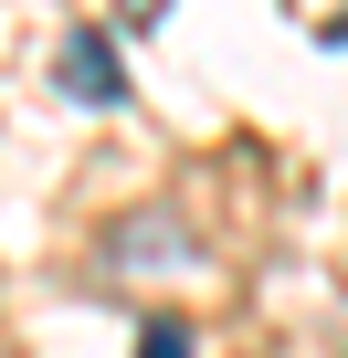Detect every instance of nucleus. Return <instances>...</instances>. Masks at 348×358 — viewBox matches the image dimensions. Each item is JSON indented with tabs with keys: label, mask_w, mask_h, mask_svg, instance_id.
Returning a JSON list of instances; mask_svg holds the SVG:
<instances>
[{
	"label": "nucleus",
	"mask_w": 348,
	"mask_h": 358,
	"mask_svg": "<svg viewBox=\"0 0 348 358\" xmlns=\"http://www.w3.org/2000/svg\"><path fill=\"white\" fill-rule=\"evenodd\" d=\"M116 22H127V32H158V22H169V0H116Z\"/></svg>",
	"instance_id": "nucleus-4"
},
{
	"label": "nucleus",
	"mask_w": 348,
	"mask_h": 358,
	"mask_svg": "<svg viewBox=\"0 0 348 358\" xmlns=\"http://www.w3.org/2000/svg\"><path fill=\"white\" fill-rule=\"evenodd\" d=\"M106 253H116V264H137V274H158V264H190V232L169 222V211H148V222H127Z\"/></svg>",
	"instance_id": "nucleus-2"
},
{
	"label": "nucleus",
	"mask_w": 348,
	"mask_h": 358,
	"mask_svg": "<svg viewBox=\"0 0 348 358\" xmlns=\"http://www.w3.org/2000/svg\"><path fill=\"white\" fill-rule=\"evenodd\" d=\"M190 348H201V337H190L180 316H148V327H137V358H190Z\"/></svg>",
	"instance_id": "nucleus-3"
},
{
	"label": "nucleus",
	"mask_w": 348,
	"mask_h": 358,
	"mask_svg": "<svg viewBox=\"0 0 348 358\" xmlns=\"http://www.w3.org/2000/svg\"><path fill=\"white\" fill-rule=\"evenodd\" d=\"M53 95H74V106H127V64L106 53V32H64L53 43Z\"/></svg>",
	"instance_id": "nucleus-1"
}]
</instances>
